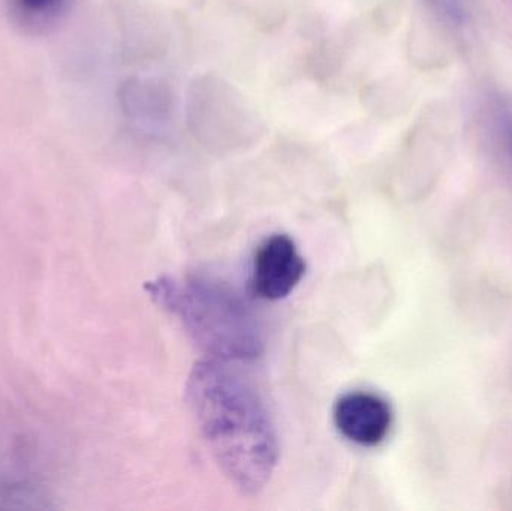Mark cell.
Here are the masks:
<instances>
[{
    "instance_id": "6da1fadb",
    "label": "cell",
    "mask_w": 512,
    "mask_h": 511,
    "mask_svg": "<svg viewBox=\"0 0 512 511\" xmlns=\"http://www.w3.org/2000/svg\"><path fill=\"white\" fill-rule=\"evenodd\" d=\"M186 396L222 473L243 494H258L273 476L279 447L254 387L224 363L206 360L192 369Z\"/></svg>"
},
{
    "instance_id": "7a4b0ae2",
    "label": "cell",
    "mask_w": 512,
    "mask_h": 511,
    "mask_svg": "<svg viewBox=\"0 0 512 511\" xmlns=\"http://www.w3.org/2000/svg\"><path fill=\"white\" fill-rule=\"evenodd\" d=\"M155 302L180 318L195 344L222 362L251 360L262 351L258 323L245 300L222 282L159 278L147 285Z\"/></svg>"
},
{
    "instance_id": "3957f363",
    "label": "cell",
    "mask_w": 512,
    "mask_h": 511,
    "mask_svg": "<svg viewBox=\"0 0 512 511\" xmlns=\"http://www.w3.org/2000/svg\"><path fill=\"white\" fill-rule=\"evenodd\" d=\"M188 123L197 140L216 146L256 140L261 122L245 96L213 75L195 78L188 93Z\"/></svg>"
},
{
    "instance_id": "277c9868",
    "label": "cell",
    "mask_w": 512,
    "mask_h": 511,
    "mask_svg": "<svg viewBox=\"0 0 512 511\" xmlns=\"http://www.w3.org/2000/svg\"><path fill=\"white\" fill-rule=\"evenodd\" d=\"M306 263L294 240L286 234H273L256 249L252 266V290L265 300L288 296L303 279Z\"/></svg>"
},
{
    "instance_id": "5b68a950",
    "label": "cell",
    "mask_w": 512,
    "mask_h": 511,
    "mask_svg": "<svg viewBox=\"0 0 512 511\" xmlns=\"http://www.w3.org/2000/svg\"><path fill=\"white\" fill-rule=\"evenodd\" d=\"M334 425L337 431L363 447L384 443L393 426V410L381 396L367 392L343 395L334 405Z\"/></svg>"
},
{
    "instance_id": "8992f818",
    "label": "cell",
    "mask_w": 512,
    "mask_h": 511,
    "mask_svg": "<svg viewBox=\"0 0 512 511\" xmlns=\"http://www.w3.org/2000/svg\"><path fill=\"white\" fill-rule=\"evenodd\" d=\"M123 108L129 120L147 132H159L170 123L171 93L159 80L135 78L123 86Z\"/></svg>"
},
{
    "instance_id": "52a82bcc",
    "label": "cell",
    "mask_w": 512,
    "mask_h": 511,
    "mask_svg": "<svg viewBox=\"0 0 512 511\" xmlns=\"http://www.w3.org/2000/svg\"><path fill=\"white\" fill-rule=\"evenodd\" d=\"M8 3L21 24L38 29L56 21L68 0H8Z\"/></svg>"
},
{
    "instance_id": "ba28073f",
    "label": "cell",
    "mask_w": 512,
    "mask_h": 511,
    "mask_svg": "<svg viewBox=\"0 0 512 511\" xmlns=\"http://www.w3.org/2000/svg\"><path fill=\"white\" fill-rule=\"evenodd\" d=\"M438 14L450 20L451 23L460 24L465 20V9L460 0H427Z\"/></svg>"
},
{
    "instance_id": "9c48e42d",
    "label": "cell",
    "mask_w": 512,
    "mask_h": 511,
    "mask_svg": "<svg viewBox=\"0 0 512 511\" xmlns=\"http://www.w3.org/2000/svg\"><path fill=\"white\" fill-rule=\"evenodd\" d=\"M499 123L501 128L504 129V137L507 140L508 149H510L512 156V110L508 107L499 108Z\"/></svg>"
}]
</instances>
